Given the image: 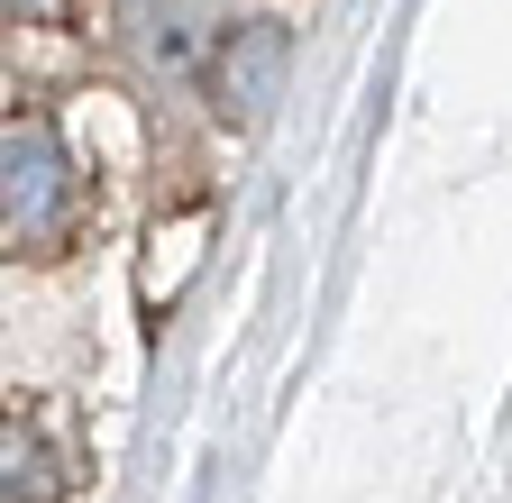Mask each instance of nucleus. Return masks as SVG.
I'll list each match as a JSON object with an SVG mask.
<instances>
[{
    "mask_svg": "<svg viewBox=\"0 0 512 503\" xmlns=\"http://www.w3.org/2000/svg\"><path fill=\"white\" fill-rule=\"evenodd\" d=\"M74 220H83V174H74V156H64V138H55V119H10V247L19 257H46V247H64L74 238Z\"/></svg>",
    "mask_w": 512,
    "mask_h": 503,
    "instance_id": "nucleus-1",
    "label": "nucleus"
},
{
    "mask_svg": "<svg viewBox=\"0 0 512 503\" xmlns=\"http://www.w3.org/2000/svg\"><path fill=\"white\" fill-rule=\"evenodd\" d=\"M74 0H10V28H64Z\"/></svg>",
    "mask_w": 512,
    "mask_h": 503,
    "instance_id": "nucleus-4",
    "label": "nucleus"
},
{
    "mask_svg": "<svg viewBox=\"0 0 512 503\" xmlns=\"http://www.w3.org/2000/svg\"><path fill=\"white\" fill-rule=\"evenodd\" d=\"M275 83H284V28H266V19L229 28L220 65H211V92H220V110H229V119H256V110L275 101Z\"/></svg>",
    "mask_w": 512,
    "mask_h": 503,
    "instance_id": "nucleus-2",
    "label": "nucleus"
},
{
    "mask_svg": "<svg viewBox=\"0 0 512 503\" xmlns=\"http://www.w3.org/2000/svg\"><path fill=\"white\" fill-rule=\"evenodd\" d=\"M10 503H55V458L37 430H10Z\"/></svg>",
    "mask_w": 512,
    "mask_h": 503,
    "instance_id": "nucleus-3",
    "label": "nucleus"
}]
</instances>
